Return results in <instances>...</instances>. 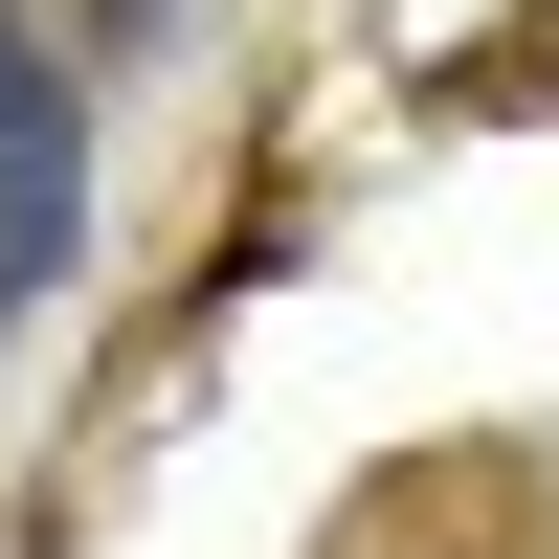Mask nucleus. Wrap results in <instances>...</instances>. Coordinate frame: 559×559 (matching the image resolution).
I'll list each match as a JSON object with an SVG mask.
<instances>
[{
    "mask_svg": "<svg viewBox=\"0 0 559 559\" xmlns=\"http://www.w3.org/2000/svg\"><path fill=\"white\" fill-rule=\"evenodd\" d=\"M68 224H90V112H68V68L0 23V313L68 269Z\"/></svg>",
    "mask_w": 559,
    "mask_h": 559,
    "instance_id": "1",
    "label": "nucleus"
},
{
    "mask_svg": "<svg viewBox=\"0 0 559 559\" xmlns=\"http://www.w3.org/2000/svg\"><path fill=\"white\" fill-rule=\"evenodd\" d=\"M90 23H157V0H90Z\"/></svg>",
    "mask_w": 559,
    "mask_h": 559,
    "instance_id": "2",
    "label": "nucleus"
}]
</instances>
